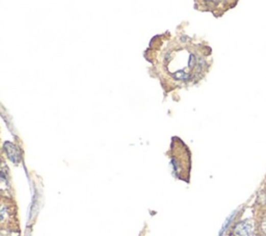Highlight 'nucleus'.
Returning a JSON list of instances; mask_svg holds the SVG:
<instances>
[{"label":"nucleus","instance_id":"1","mask_svg":"<svg viewBox=\"0 0 266 236\" xmlns=\"http://www.w3.org/2000/svg\"><path fill=\"white\" fill-rule=\"evenodd\" d=\"M255 225L252 220H246L236 225L234 229L235 236H254Z\"/></svg>","mask_w":266,"mask_h":236},{"label":"nucleus","instance_id":"2","mask_svg":"<svg viewBox=\"0 0 266 236\" xmlns=\"http://www.w3.org/2000/svg\"><path fill=\"white\" fill-rule=\"evenodd\" d=\"M6 150L10 159L14 162H18L20 159V153L16 147L12 144H6Z\"/></svg>","mask_w":266,"mask_h":236},{"label":"nucleus","instance_id":"3","mask_svg":"<svg viewBox=\"0 0 266 236\" xmlns=\"http://www.w3.org/2000/svg\"><path fill=\"white\" fill-rule=\"evenodd\" d=\"M261 229H262V231L266 234V216L264 217V219H263L262 222H261Z\"/></svg>","mask_w":266,"mask_h":236}]
</instances>
